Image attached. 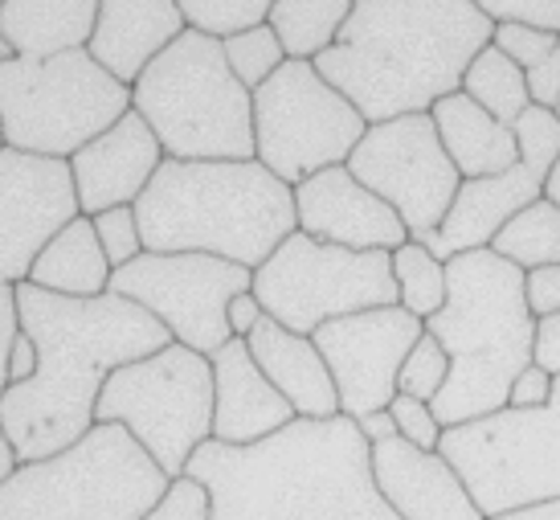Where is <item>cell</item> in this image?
I'll list each match as a JSON object with an SVG mask.
<instances>
[{
  "mask_svg": "<svg viewBox=\"0 0 560 520\" xmlns=\"http://www.w3.org/2000/svg\"><path fill=\"white\" fill-rule=\"evenodd\" d=\"M16 308L21 328L37 345V373L0 397V423L21 463L49 459L86 439L110 373L172 345V332L156 315L115 291L70 300L25 279L16 284Z\"/></svg>",
  "mask_w": 560,
  "mask_h": 520,
  "instance_id": "6da1fadb",
  "label": "cell"
},
{
  "mask_svg": "<svg viewBox=\"0 0 560 520\" xmlns=\"http://www.w3.org/2000/svg\"><path fill=\"white\" fill-rule=\"evenodd\" d=\"M213 520H401L373 479V447L357 418H295L279 435L230 447L209 439L188 459Z\"/></svg>",
  "mask_w": 560,
  "mask_h": 520,
  "instance_id": "7a4b0ae2",
  "label": "cell"
},
{
  "mask_svg": "<svg viewBox=\"0 0 560 520\" xmlns=\"http://www.w3.org/2000/svg\"><path fill=\"white\" fill-rule=\"evenodd\" d=\"M491 37L495 21L475 0H357L315 70L369 124H385L463 91L467 66Z\"/></svg>",
  "mask_w": 560,
  "mask_h": 520,
  "instance_id": "3957f363",
  "label": "cell"
},
{
  "mask_svg": "<svg viewBox=\"0 0 560 520\" xmlns=\"http://www.w3.org/2000/svg\"><path fill=\"white\" fill-rule=\"evenodd\" d=\"M143 246L258 270L299 230L295 189L262 160H164L136 201Z\"/></svg>",
  "mask_w": 560,
  "mask_h": 520,
  "instance_id": "277c9868",
  "label": "cell"
},
{
  "mask_svg": "<svg viewBox=\"0 0 560 520\" xmlns=\"http://www.w3.org/2000/svg\"><path fill=\"white\" fill-rule=\"evenodd\" d=\"M451 296L425 332L451 353V381L434 397L442 426H463L508 406L512 381L532 365L536 315L524 300V270L491 246L446 258Z\"/></svg>",
  "mask_w": 560,
  "mask_h": 520,
  "instance_id": "5b68a950",
  "label": "cell"
},
{
  "mask_svg": "<svg viewBox=\"0 0 560 520\" xmlns=\"http://www.w3.org/2000/svg\"><path fill=\"white\" fill-rule=\"evenodd\" d=\"M131 107L168 160H254V91L237 82L209 33H180L136 79Z\"/></svg>",
  "mask_w": 560,
  "mask_h": 520,
  "instance_id": "8992f818",
  "label": "cell"
},
{
  "mask_svg": "<svg viewBox=\"0 0 560 520\" xmlns=\"http://www.w3.org/2000/svg\"><path fill=\"white\" fill-rule=\"evenodd\" d=\"M168 484L131 430L94 423L86 439L0 484V520H143Z\"/></svg>",
  "mask_w": 560,
  "mask_h": 520,
  "instance_id": "52a82bcc",
  "label": "cell"
},
{
  "mask_svg": "<svg viewBox=\"0 0 560 520\" xmlns=\"http://www.w3.org/2000/svg\"><path fill=\"white\" fill-rule=\"evenodd\" d=\"M131 111V86L70 49L54 58H13L0 66V136L4 148L70 160Z\"/></svg>",
  "mask_w": 560,
  "mask_h": 520,
  "instance_id": "ba28073f",
  "label": "cell"
},
{
  "mask_svg": "<svg viewBox=\"0 0 560 520\" xmlns=\"http://www.w3.org/2000/svg\"><path fill=\"white\" fill-rule=\"evenodd\" d=\"M94 423H119L168 479L185 475L197 447L213 439V361L172 340L115 369L98 394Z\"/></svg>",
  "mask_w": 560,
  "mask_h": 520,
  "instance_id": "9c48e42d",
  "label": "cell"
},
{
  "mask_svg": "<svg viewBox=\"0 0 560 520\" xmlns=\"http://www.w3.org/2000/svg\"><path fill=\"white\" fill-rule=\"evenodd\" d=\"M438 451L463 475L487 520L560 500V373L548 406H503L475 423L446 426Z\"/></svg>",
  "mask_w": 560,
  "mask_h": 520,
  "instance_id": "30bf717a",
  "label": "cell"
},
{
  "mask_svg": "<svg viewBox=\"0 0 560 520\" xmlns=\"http://www.w3.org/2000/svg\"><path fill=\"white\" fill-rule=\"evenodd\" d=\"M364 131L369 119L315 62L287 58L254 91V160H262L291 189L324 169L348 164Z\"/></svg>",
  "mask_w": 560,
  "mask_h": 520,
  "instance_id": "8fae6325",
  "label": "cell"
},
{
  "mask_svg": "<svg viewBox=\"0 0 560 520\" xmlns=\"http://www.w3.org/2000/svg\"><path fill=\"white\" fill-rule=\"evenodd\" d=\"M254 296L282 328L312 336L327 320L397 303L393 251H348L295 230L254 270Z\"/></svg>",
  "mask_w": 560,
  "mask_h": 520,
  "instance_id": "7c38bea8",
  "label": "cell"
},
{
  "mask_svg": "<svg viewBox=\"0 0 560 520\" xmlns=\"http://www.w3.org/2000/svg\"><path fill=\"white\" fill-rule=\"evenodd\" d=\"M254 287V270L237 267L218 254H164L143 251L110 275V291L140 303L172 332L176 345H188L213 357L234 340L230 332V300Z\"/></svg>",
  "mask_w": 560,
  "mask_h": 520,
  "instance_id": "4fadbf2b",
  "label": "cell"
},
{
  "mask_svg": "<svg viewBox=\"0 0 560 520\" xmlns=\"http://www.w3.org/2000/svg\"><path fill=\"white\" fill-rule=\"evenodd\" d=\"M348 169L364 189H373L401 213L409 238L418 242H425L446 221L463 189V173L446 157L430 111L369 124L364 140L348 157Z\"/></svg>",
  "mask_w": 560,
  "mask_h": 520,
  "instance_id": "5bb4252c",
  "label": "cell"
},
{
  "mask_svg": "<svg viewBox=\"0 0 560 520\" xmlns=\"http://www.w3.org/2000/svg\"><path fill=\"white\" fill-rule=\"evenodd\" d=\"M515 140H520V160L508 173L463 181L446 221L425 238V246L438 258H454L463 251H482L508 221L528 209L532 201L545 197V181L552 173V160L560 157V115L532 103L515 119Z\"/></svg>",
  "mask_w": 560,
  "mask_h": 520,
  "instance_id": "9a60e30c",
  "label": "cell"
},
{
  "mask_svg": "<svg viewBox=\"0 0 560 520\" xmlns=\"http://www.w3.org/2000/svg\"><path fill=\"white\" fill-rule=\"evenodd\" d=\"M421 332H425V320L405 312L401 303L340 315L312 332L315 348L324 353L327 369L336 378L340 414L364 418L373 411H389L401 365L409 348L421 340Z\"/></svg>",
  "mask_w": 560,
  "mask_h": 520,
  "instance_id": "2e32d148",
  "label": "cell"
},
{
  "mask_svg": "<svg viewBox=\"0 0 560 520\" xmlns=\"http://www.w3.org/2000/svg\"><path fill=\"white\" fill-rule=\"evenodd\" d=\"M79 213L70 160L0 148V284H25L37 254Z\"/></svg>",
  "mask_w": 560,
  "mask_h": 520,
  "instance_id": "e0dca14e",
  "label": "cell"
},
{
  "mask_svg": "<svg viewBox=\"0 0 560 520\" xmlns=\"http://www.w3.org/2000/svg\"><path fill=\"white\" fill-rule=\"evenodd\" d=\"M295 213L303 234L348 251H397L409 242L401 213L364 189L348 164L324 169L295 185Z\"/></svg>",
  "mask_w": 560,
  "mask_h": 520,
  "instance_id": "ac0fdd59",
  "label": "cell"
},
{
  "mask_svg": "<svg viewBox=\"0 0 560 520\" xmlns=\"http://www.w3.org/2000/svg\"><path fill=\"white\" fill-rule=\"evenodd\" d=\"M164 160H168L164 143L156 140V131L148 127L140 111L131 107L119 124H110L103 136H94L86 148L70 157L82 213L94 218L107 209L136 206Z\"/></svg>",
  "mask_w": 560,
  "mask_h": 520,
  "instance_id": "d6986e66",
  "label": "cell"
},
{
  "mask_svg": "<svg viewBox=\"0 0 560 520\" xmlns=\"http://www.w3.org/2000/svg\"><path fill=\"white\" fill-rule=\"evenodd\" d=\"M373 479L401 520H487L451 459L421 451L401 435L373 447Z\"/></svg>",
  "mask_w": 560,
  "mask_h": 520,
  "instance_id": "ffe728a7",
  "label": "cell"
},
{
  "mask_svg": "<svg viewBox=\"0 0 560 520\" xmlns=\"http://www.w3.org/2000/svg\"><path fill=\"white\" fill-rule=\"evenodd\" d=\"M209 361H213V439L218 442L254 447L299 418L295 406L270 385L262 365L254 361L246 340L234 336Z\"/></svg>",
  "mask_w": 560,
  "mask_h": 520,
  "instance_id": "44dd1931",
  "label": "cell"
},
{
  "mask_svg": "<svg viewBox=\"0 0 560 520\" xmlns=\"http://www.w3.org/2000/svg\"><path fill=\"white\" fill-rule=\"evenodd\" d=\"M185 30L188 21L176 0H103L86 49L103 70L136 86V79Z\"/></svg>",
  "mask_w": 560,
  "mask_h": 520,
  "instance_id": "7402d4cb",
  "label": "cell"
},
{
  "mask_svg": "<svg viewBox=\"0 0 560 520\" xmlns=\"http://www.w3.org/2000/svg\"><path fill=\"white\" fill-rule=\"evenodd\" d=\"M246 345L254 353V361L262 365L270 385L295 406L299 418H336L340 414L336 378H331L324 353L315 348L312 336L282 328L279 320L266 315L246 336Z\"/></svg>",
  "mask_w": 560,
  "mask_h": 520,
  "instance_id": "603a6c76",
  "label": "cell"
},
{
  "mask_svg": "<svg viewBox=\"0 0 560 520\" xmlns=\"http://www.w3.org/2000/svg\"><path fill=\"white\" fill-rule=\"evenodd\" d=\"M438 136L446 157L454 160V169L463 173V181H479V176H499L508 173L520 160V140L515 127L499 124L491 111H482L467 91L438 99L430 107Z\"/></svg>",
  "mask_w": 560,
  "mask_h": 520,
  "instance_id": "cb8c5ba5",
  "label": "cell"
},
{
  "mask_svg": "<svg viewBox=\"0 0 560 520\" xmlns=\"http://www.w3.org/2000/svg\"><path fill=\"white\" fill-rule=\"evenodd\" d=\"M103 0H4L0 33L13 42L16 58H54L91 46Z\"/></svg>",
  "mask_w": 560,
  "mask_h": 520,
  "instance_id": "d4e9b609",
  "label": "cell"
},
{
  "mask_svg": "<svg viewBox=\"0 0 560 520\" xmlns=\"http://www.w3.org/2000/svg\"><path fill=\"white\" fill-rule=\"evenodd\" d=\"M110 275H115V267L103 254L94 221L79 213L46 251L37 254L30 284L42 287V291H54V296H70V300H94V296L110 291Z\"/></svg>",
  "mask_w": 560,
  "mask_h": 520,
  "instance_id": "484cf974",
  "label": "cell"
},
{
  "mask_svg": "<svg viewBox=\"0 0 560 520\" xmlns=\"http://www.w3.org/2000/svg\"><path fill=\"white\" fill-rule=\"evenodd\" d=\"M357 0H279L270 9V30L279 33L287 58L315 62L324 49L336 46L343 21L352 16Z\"/></svg>",
  "mask_w": 560,
  "mask_h": 520,
  "instance_id": "4316f807",
  "label": "cell"
},
{
  "mask_svg": "<svg viewBox=\"0 0 560 520\" xmlns=\"http://www.w3.org/2000/svg\"><path fill=\"white\" fill-rule=\"evenodd\" d=\"M463 91L508 127H515V119L532 107L528 70H520V66L495 46H482L479 54H475V62L467 66V79H463Z\"/></svg>",
  "mask_w": 560,
  "mask_h": 520,
  "instance_id": "83f0119b",
  "label": "cell"
},
{
  "mask_svg": "<svg viewBox=\"0 0 560 520\" xmlns=\"http://www.w3.org/2000/svg\"><path fill=\"white\" fill-rule=\"evenodd\" d=\"M491 251L499 258L515 263L520 270L552 267L560 263V206H552L548 197L532 201L528 209H520L495 238Z\"/></svg>",
  "mask_w": 560,
  "mask_h": 520,
  "instance_id": "f1b7e54d",
  "label": "cell"
},
{
  "mask_svg": "<svg viewBox=\"0 0 560 520\" xmlns=\"http://www.w3.org/2000/svg\"><path fill=\"white\" fill-rule=\"evenodd\" d=\"M393 279H397V303L418 320H430L446 308V296H451L446 258H438L418 238H409L405 246L393 251Z\"/></svg>",
  "mask_w": 560,
  "mask_h": 520,
  "instance_id": "f546056e",
  "label": "cell"
},
{
  "mask_svg": "<svg viewBox=\"0 0 560 520\" xmlns=\"http://www.w3.org/2000/svg\"><path fill=\"white\" fill-rule=\"evenodd\" d=\"M221 49H225V62L237 74V82L249 86V91H258L287 62V49H282L279 33L270 30V25H254V30L234 33V37L221 42Z\"/></svg>",
  "mask_w": 560,
  "mask_h": 520,
  "instance_id": "4dcf8cb0",
  "label": "cell"
},
{
  "mask_svg": "<svg viewBox=\"0 0 560 520\" xmlns=\"http://www.w3.org/2000/svg\"><path fill=\"white\" fill-rule=\"evenodd\" d=\"M180 13H185L188 30H201L209 37H234L242 30H254V25H266L270 21V9L279 0H176Z\"/></svg>",
  "mask_w": 560,
  "mask_h": 520,
  "instance_id": "1f68e13d",
  "label": "cell"
},
{
  "mask_svg": "<svg viewBox=\"0 0 560 520\" xmlns=\"http://www.w3.org/2000/svg\"><path fill=\"white\" fill-rule=\"evenodd\" d=\"M451 381V353L442 348L438 336L421 332V340L409 348V357L401 365V378H397V394L421 397V402H434Z\"/></svg>",
  "mask_w": 560,
  "mask_h": 520,
  "instance_id": "d6a6232c",
  "label": "cell"
},
{
  "mask_svg": "<svg viewBox=\"0 0 560 520\" xmlns=\"http://www.w3.org/2000/svg\"><path fill=\"white\" fill-rule=\"evenodd\" d=\"M491 46L503 49L520 70H536L545 66L560 46L557 30H540V25H528V21H495V37Z\"/></svg>",
  "mask_w": 560,
  "mask_h": 520,
  "instance_id": "836d02e7",
  "label": "cell"
},
{
  "mask_svg": "<svg viewBox=\"0 0 560 520\" xmlns=\"http://www.w3.org/2000/svg\"><path fill=\"white\" fill-rule=\"evenodd\" d=\"M94 234L103 242V254H107V263L115 270L127 267V263H136L148 246H143V230H140V218H136V206H119V209H107V213H94Z\"/></svg>",
  "mask_w": 560,
  "mask_h": 520,
  "instance_id": "e575fe53",
  "label": "cell"
},
{
  "mask_svg": "<svg viewBox=\"0 0 560 520\" xmlns=\"http://www.w3.org/2000/svg\"><path fill=\"white\" fill-rule=\"evenodd\" d=\"M143 520H213L209 488H205L201 479H192V475H176L168 492L160 496Z\"/></svg>",
  "mask_w": 560,
  "mask_h": 520,
  "instance_id": "d590c367",
  "label": "cell"
},
{
  "mask_svg": "<svg viewBox=\"0 0 560 520\" xmlns=\"http://www.w3.org/2000/svg\"><path fill=\"white\" fill-rule=\"evenodd\" d=\"M389 414H393V423H397V435H401L405 442H413V447H421V451H438V442H442V430H446V426L438 423L434 402L397 394L389 402Z\"/></svg>",
  "mask_w": 560,
  "mask_h": 520,
  "instance_id": "8d00e7d4",
  "label": "cell"
},
{
  "mask_svg": "<svg viewBox=\"0 0 560 520\" xmlns=\"http://www.w3.org/2000/svg\"><path fill=\"white\" fill-rule=\"evenodd\" d=\"M491 21H528L560 33V0H475Z\"/></svg>",
  "mask_w": 560,
  "mask_h": 520,
  "instance_id": "74e56055",
  "label": "cell"
},
{
  "mask_svg": "<svg viewBox=\"0 0 560 520\" xmlns=\"http://www.w3.org/2000/svg\"><path fill=\"white\" fill-rule=\"evenodd\" d=\"M524 300H528V308H532L536 320L560 312V263L524 270Z\"/></svg>",
  "mask_w": 560,
  "mask_h": 520,
  "instance_id": "f35d334b",
  "label": "cell"
},
{
  "mask_svg": "<svg viewBox=\"0 0 560 520\" xmlns=\"http://www.w3.org/2000/svg\"><path fill=\"white\" fill-rule=\"evenodd\" d=\"M21 336V308H16V284H0V397L9 394V357Z\"/></svg>",
  "mask_w": 560,
  "mask_h": 520,
  "instance_id": "ab89813d",
  "label": "cell"
},
{
  "mask_svg": "<svg viewBox=\"0 0 560 520\" xmlns=\"http://www.w3.org/2000/svg\"><path fill=\"white\" fill-rule=\"evenodd\" d=\"M548 397H552V373L532 361L528 369H520V378L512 381L508 406H512V411H536V406H548Z\"/></svg>",
  "mask_w": 560,
  "mask_h": 520,
  "instance_id": "60d3db41",
  "label": "cell"
},
{
  "mask_svg": "<svg viewBox=\"0 0 560 520\" xmlns=\"http://www.w3.org/2000/svg\"><path fill=\"white\" fill-rule=\"evenodd\" d=\"M528 91H532V103H536V107L557 111V103H560V46L545 66L528 70Z\"/></svg>",
  "mask_w": 560,
  "mask_h": 520,
  "instance_id": "b9f144b4",
  "label": "cell"
},
{
  "mask_svg": "<svg viewBox=\"0 0 560 520\" xmlns=\"http://www.w3.org/2000/svg\"><path fill=\"white\" fill-rule=\"evenodd\" d=\"M532 361L548 369L552 378L560 373V312L536 320V348H532Z\"/></svg>",
  "mask_w": 560,
  "mask_h": 520,
  "instance_id": "7bdbcfd3",
  "label": "cell"
},
{
  "mask_svg": "<svg viewBox=\"0 0 560 520\" xmlns=\"http://www.w3.org/2000/svg\"><path fill=\"white\" fill-rule=\"evenodd\" d=\"M225 320H230V332H234L237 340H246L249 332L262 324V320H266V308H262V300L254 296V287L230 300V312H225Z\"/></svg>",
  "mask_w": 560,
  "mask_h": 520,
  "instance_id": "ee69618b",
  "label": "cell"
},
{
  "mask_svg": "<svg viewBox=\"0 0 560 520\" xmlns=\"http://www.w3.org/2000/svg\"><path fill=\"white\" fill-rule=\"evenodd\" d=\"M33 373H37V345H33L30 332L21 328V336H16V345H13V357H9V378H13V385H21V381H30Z\"/></svg>",
  "mask_w": 560,
  "mask_h": 520,
  "instance_id": "f6af8a7d",
  "label": "cell"
},
{
  "mask_svg": "<svg viewBox=\"0 0 560 520\" xmlns=\"http://www.w3.org/2000/svg\"><path fill=\"white\" fill-rule=\"evenodd\" d=\"M357 426H360V435L369 439V447H376V442L397 439V423H393V414H389V411L364 414V418H357Z\"/></svg>",
  "mask_w": 560,
  "mask_h": 520,
  "instance_id": "bcb514c9",
  "label": "cell"
},
{
  "mask_svg": "<svg viewBox=\"0 0 560 520\" xmlns=\"http://www.w3.org/2000/svg\"><path fill=\"white\" fill-rule=\"evenodd\" d=\"M491 520H560V500H548V505L520 508V512H508V517H491Z\"/></svg>",
  "mask_w": 560,
  "mask_h": 520,
  "instance_id": "7dc6e473",
  "label": "cell"
},
{
  "mask_svg": "<svg viewBox=\"0 0 560 520\" xmlns=\"http://www.w3.org/2000/svg\"><path fill=\"white\" fill-rule=\"evenodd\" d=\"M16 467H21V455H16L13 439H9V430H4V423H0V484H4Z\"/></svg>",
  "mask_w": 560,
  "mask_h": 520,
  "instance_id": "c3c4849f",
  "label": "cell"
},
{
  "mask_svg": "<svg viewBox=\"0 0 560 520\" xmlns=\"http://www.w3.org/2000/svg\"><path fill=\"white\" fill-rule=\"evenodd\" d=\"M545 197L552 206H560V157L552 160V173H548V181H545Z\"/></svg>",
  "mask_w": 560,
  "mask_h": 520,
  "instance_id": "681fc988",
  "label": "cell"
},
{
  "mask_svg": "<svg viewBox=\"0 0 560 520\" xmlns=\"http://www.w3.org/2000/svg\"><path fill=\"white\" fill-rule=\"evenodd\" d=\"M13 58H16L13 42H9V37H4V33H0V66H4V62H13Z\"/></svg>",
  "mask_w": 560,
  "mask_h": 520,
  "instance_id": "f907efd6",
  "label": "cell"
},
{
  "mask_svg": "<svg viewBox=\"0 0 560 520\" xmlns=\"http://www.w3.org/2000/svg\"><path fill=\"white\" fill-rule=\"evenodd\" d=\"M0 148H4V136H0Z\"/></svg>",
  "mask_w": 560,
  "mask_h": 520,
  "instance_id": "816d5d0a",
  "label": "cell"
},
{
  "mask_svg": "<svg viewBox=\"0 0 560 520\" xmlns=\"http://www.w3.org/2000/svg\"><path fill=\"white\" fill-rule=\"evenodd\" d=\"M557 115H560V103H557Z\"/></svg>",
  "mask_w": 560,
  "mask_h": 520,
  "instance_id": "f5cc1de1",
  "label": "cell"
},
{
  "mask_svg": "<svg viewBox=\"0 0 560 520\" xmlns=\"http://www.w3.org/2000/svg\"><path fill=\"white\" fill-rule=\"evenodd\" d=\"M0 4H4V0H0Z\"/></svg>",
  "mask_w": 560,
  "mask_h": 520,
  "instance_id": "db71d44e",
  "label": "cell"
}]
</instances>
